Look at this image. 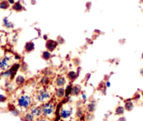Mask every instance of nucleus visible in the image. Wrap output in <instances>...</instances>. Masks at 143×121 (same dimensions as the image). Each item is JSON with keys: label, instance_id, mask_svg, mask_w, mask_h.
Listing matches in <instances>:
<instances>
[{"label": "nucleus", "instance_id": "f257e3e1", "mask_svg": "<svg viewBox=\"0 0 143 121\" xmlns=\"http://www.w3.org/2000/svg\"><path fill=\"white\" fill-rule=\"evenodd\" d=\"M16 61L14 56L12 54H4L0 58V72H4L9 69Z\"/></svg>", "mask_w": 143, "mask_h": 121}, {"label": "nucleus", "instance_id": "f03ea898", "mask_svg": "<svg viewBox=\"0 0 143 121\" xmlns=\"http://www.w3.org/2000/svg\"><path fill=\"white\" fill-rule=\"evenodd\" d=\"M42 115L47 118H52L54 117L56 107L55 104L51 102H47L44 103L42 107Z\"/></svg>", "mask_w": 143, "mask_h": 121}, {"label": "nucleus", "instance_id": "7ed1b4c3", "mask_svg": "<svg viewBox=\"0 0 143 121\" xmlns=\"http://www.w3.org/2000/svg\"><path fill=\"white\" fill-rule=\"evenodd\" d=\"M18 105L23 109H28L32 106L33 99L30 95L27 94H21L17 100Z\"/></svg>", "mask_w": 143, "mask_h": 121}, {"label": "nucleus", "instance_id": "20e7f679", "mask_svg": "<svg viewBox=\"0 0 143 121\" xmlns=\"http://www.w3.org/2000/svg\"><path fill=\"white\" fill-rule=\"evenodd\" d=\"M51 98V94L46 88H41L37 91L35 94V99L37 102L40 103L47 102Z\"/></svg>", "mask_w": 143, "mask_h": 121}, {"label": "nucleus", "instance_id": "39448f33", "mask_svg": "<svg viewBox=\"0 0 143 121\" xmlns=\"http://www.w3.org/2000/svg\"><path fill=\"white\" fill-rule=\"evenodd\" d=\"M73 113V109L72 108L69 106V105H65L62 107L61 109L60 110L59 114H60V117L61 119L63 120H68L71 118Z\"/></svg>", "mask_w": 143, "mask_h": 121}, {"label": "nucleus", "instance_id": "423d86ee", "mask_svg": "<svg viewBox=\"0 0 143 121\" xmlns=\"http://www.w3.org/2000/svg\"><path fill=\"white\" fill-rule=\"evenodd\" d=\"M29 112L34 115V117L40 118L42 114V107L39 106H32L30 107V111Z\"/></svg>", "mask_w": 143, "mask_h": 121}, {"label": "nucleus", "instance_id": "0eeeda50", "mask_svg": "<svg viewBox=\"0 0 143 121\" xmlns=\"http://www.w3.org/2000/svg\"><path fill=\"white\" fill-rule=\"evenodd\" d=\"M58 41H54V40H51V39H50V40H48L46 41V49L50 52L53 51L54 50L56 49L57 46H58Z\"/></svg>", "mask_w": 143, "mask_h": 121}, {"label": "nucleus", "instance_id": "6e6552de", "mask_svg": "<svg viewBox=\"0 0 143 121\" xmlns=\"http://www.w3.org/2000/svg\"><path fill=\"white\" fill-rule=\"evenodd\" d=\"M67 83L66 78L63 76H59L55 80V84L58 88L59 87H64Z\"/></svg>", "mask_w": 143, "mask_h": 121}, {"label": "nucleus", "instance_id": "1a4fd4ad", "mask_svg": "<svg viewBox=\"0 0 143 121\" xmlns=\"http://www.w3.org/2000/svg\"><path fill=\"white\" fill-rule=\"evenodd\" d=\"M56 96L58 99H62L65 96V89L63 87H59L56 90Z\"/></svg>", "mask_w": 143, "mask_h": 121}, {"label": "nucleus", "instance_id": "9d476101", "mask_svg": "<svg viewBox=\"0 0 143 121\" xmlns=\"http://www.w3.org/2000/svg\"><path fill=\"white\" fill-rule=\"evenodd\" d=\"M12 9L15 11H16V12H21L25 8H24V6H23V5L21 4V2H16L12 5Z\"/></svg>", "mask_w": 143, "mask_h": 121}, {"label": "nucleus", "instance_id": "9b49d317", "mask_svg": "<svg viewBox=\"0 0 143 121\" xmlns=\"http://www.w3.org/2000/svg\"><path fill=\"white\" fill-rule=\"evenodd\" d=\"M3 26L6 29H13L14 27V24L9 21L8 17H5L3 19Z\"/></svg>", "mask_w": 143, "mask_h": 121}, {"label": "nucleus", "instance_id": "f8f14e48", "mask_svg": "<svg viewBox=\"0 0 143 121\" xmlns=\"http://www.w3.org/2000/svg\"><path fill=\"white\" fill-rule=\"evenodd\" d=\"M34 43L33 42H27L25 46V50L27 53H31L34 50Z\"/></svg>", "mask_w": 143, "mask_h": 121}, {"label": "nucleus", "instance_id": "ddd939ff", "mask_svg": "<svg viewBox=\"0 0 143 121\" xmlns=\"http://www.w3.org/2000/svg\"><path fill=\"white\" fill-rule=\"evenodd\" d=\"M10 8V4L8 3L7 0H1L0 1V9L6 10Z\"/></svg>", "mask_w": 143, "mask_h": 121}, {"label": "nucleus", "instance_id": "4468645a", "mask_svg": "<svg viewBox=\"0 0 143 121\" xmlns=\"http://www.w3.org/2000/svg\"><path fill=\"white\" fill-rule=\"evenodd\" d=\"M81 92V87L79 85H74L72 87V90H71V94L72 95H78Z\"/></svg>", "mask_w": 143, "mask_h": 121}, {"label": "nucleus", "instance_id": "2eb2a0df", "mask_svg": "<svg viewBox=\"0 0 143 121\" xmlns=\"http://www.w3.org/2000/svg\"><path fill=\"white\" fill-rule=\"evenodd\" d=\"M133 107H134V105H133V103L131 101H127V102H125V110H126V111H131L133 110Z\"/></svg>", "mask_w": 143, "mask_h": 121}, {"label": "nucleus", "instance_id": "dca6fc26", "mask_svg": "<svg viewBox=\"0 0 143 121\" xmlns=\"http://www.w3.org/2000/svg\"><path fill=\"white\" fill-rule=\"evenodd\" d=\"M35 118L34 117V115L32 114L30 112L25 113L24 116H23V120L24 121H34Z\"/></svg>", "mask_w": 143, "mask_h": 121}, {"label": "nucleus", "instance_id": "f3484780", "mask_svg": "<svg viewBox=\"0 0 143 121\" xmlns=\"http://www.w3.org/2000/svg\"><path fill=\"white\" fill-rule=\"evenodd\" d=\"M25 82V78L24 76H18L16 78V83L18 85H21L24 84Z\"/></svg>", "mask_w": 143, "mask_h": 121}, {"label": "nucleus", "instance_id": "a211bd4d", "mask_svg": "<svg viewBox=\"0 0 143 121\" xmlns=\"http://www.w3.org/2000/svg\"><path fill=\"white\" fill-rule=\"evenodd\" d=\"M124 107H121V106H119L116 109V110H115V114L118 115H121L124 113Z\"/></svg>", "mask_w": 143, "mask_h": 121}, {"label": "nucleus", "instance_id": "6ab92c4d", "mask_svg": "<svg viewBox=\"0 0 143 121\" xmlns=\"http://www.w3.org/2000/svg\"><path fill=\"white\" fill-rule=\"evenodd\" d=\"M77 77V73L74 71H71L67 74V78L71 80H74L75 79H76Z\"/></svg>", "mask_w": 143, "mask_h": 121}, {"label": "nucleus", "instance_id": "aec40b11", "mask_svg": "<svg viewBox=\"0 0 143 121\" xmlns=\"http://www.w3.org/2000/svg\"><path fill=\"white\" fill-rule=\"evenodd\" d=\"M42 58L45 60H48L51 57V53L48 51H46L42 53Z\"/></svg>", "mask_w": 143, "mask_h": 121}, {"label": "nucleus", "instance_id": "412c9836", "mask_svg": "<svg viewBox=\"0 0 143 121\" xmlns=\"http://www.w3.org/2000/svg\"><path fill=\"white\" fill-rule=\"evenodd\" d=\"M87 109H88V112H90V113L93 112L95 109V103L94 102L89 103V104L87 105Z\"/></svg>", "mask_w": 143, "mask_h": 121}, {"label": "nucleus", "instance_id": "4be33fe9", "mask_svg": "<svg viewBox=\"0 0 143 121\" xmlns=\"http://www.w3.org/2000/svg\"><path fill=\"white\" fill-rule=\"evenodd\" d=\"M49 78L48 76H43L42 78H41V80H40V83H42V85H46L49 83Z\"/></svg>", "mask_w": 143, "mask_h": 121}, {"label": "nucleus", "instance_id": "5701e85b", "mask_svg": "<svg viewBox=\"0 0 143 121\" xmlns=\"http://www.w3.org/2000/svg\"><path fill=\"white\" fill-rule=\"evenodd\" d=\"M10 111L13 115H15V116H18V115H20V111H19L18 109H17L16 108H15L14 107H13V109H11Z\"/></svg>", "mask_w": 143, "mask_h": 121}, {"label": "nucleus", "instance_id": "b1692460", "mask_svg": "<svg viewBox=\"0 0 143 121\" xmlns=\"http://www.w3.org/2000/svg\"><path fill=\"white\" fill-rule=\"evenodd\" d=\"M71 90H72V86L71 85H68L65 89V95L68 96L70 94H71Z\"/></svg>", "mask_w": 143, "mask_h": 121}, {"label": "nucleus", "instance_id": "393cba45", "mask_svg": "<svg viewBox=\"0 0 143 121\" xmlns=\"http://www.w3.org/2000/svg\"><path fill=\"white\" fill-rule=\"evenodd\" d=\"M7 99V97L6 96H5L4 94H0V103H3L5 102Z\"/></svg>", "mask_w": 143, "mask_h": 121}, {"label": "nucleus", "instance_id": "a878e982", "mask_svg": "<svg viewBox=\"0 0 143 121\" xmlns=\"http://www.w3.org/2000/svg\"><path fill=\"white\" fill-rule=\"evenodd\" d=\"M37 121H51L48 118H40V119H38Z\"/></svg>", "mask_w": 143, "mask_h": 121}, {"label": "nucleus", "instance_id": "bb28decb", "mask_svg": "<svg viewBox=\"0 0 143 121\" xmlns=\"http://www.w3.org/2000/svg\"><path fill=\"white\" fill-rule=\"evenodd\" d=\"M81 97H82V99H83V100H84V101H86V99H87V97H86L85 93H82V94H81Z\"/></svg>", "mask_w": 143, "mask_h": 121}, {"label": "nucleus", "instance_id": "cd10ccee", "mask_svg": "<svg viewBox=\"0 0 143 121\" xmlns=\"http://www.w3.org/2000/svg\"><path fill=\"white\" fill-rule=\"evenodd\" d=\"M81 115H82V112L81 110H78L77 112V115H78V117H81Z\"/></svg>", "mask_w": 143, "mask_h": 121}, {"label": "nucleus", "instance_id": "c85d7f7f", "mask_svg": "<svg viewBox=\"0 0 143 121\" xmlns=\"http://www.w3.org/2000/svg\"><path fill=\"white\" fill-rule=\"evenodd\" d=\"M8 1V2L10 4V5H13V4H14L15 2V0H7Z\"/></svg>", "mask_w": 143, "mask_h": 121}, {"label": "nucleus", "instance_id": "c756f323", "mask_svg": "<svg viewBox=\"0 0 143 121\" xmlns=\"http://www.w3.org/2000/svg\"><path fill=\"white\" fill-rule=\"evenodd\" d=\"M118 121H126V118L124 117H121L119 118V119L118 120Z\"/></svg>", "mask_w": 143, "mask_h": 121}, {"label": "nucleus", "instance_id": "7c9ffc66", "mask_svg": "<svg viewBox=\"0 0 143 121\" xmlns=\"http://www.w3.org/2000/svg\"><path fill=\"white\" fill-rule=\"evenodd\" d=\"M4 52L3 51L2 49H0V58H2V56H4Z\"/></svg>", "mask_w": 143, "mask_h": 121}, {"label": "nucleus", "instance_id": "2f4dec72", "mask_svg": "<svg viewBox=\"0 0 143 121\" xmlns=\"http://www.w3.org/2000/svg\"><path fill=\"white\" fill-rule=\"evenodd\" d=\"M106 85H107V88H110V87L111 86V83H110V81H107V82H106Z\"/></svg>", "mask_w": 143, "mask_h": 121}, {"label": "nucleus", "instance_id": "473e14b6", "mask_svg": "<svg viewBox=\"0 0 143 121\" xmlns=\"http://www.w3.org/2000/svg\"><path fill=\"white\" fill-rule=\"evenodd\" d=\"M1 42H2V37L0 36V43H1Z\"/></svg>", "mask_w": 143, "mask_h": 121}, {"label": "nucleus", "instance_id": "72a5a7b5", "mask_svg": "<svg viewBox=\"0 0 143 121\" xmlns=\"http://www.w3.org/2000/svg\"><path fill=\"white\" fill-rule=\"evenodd\" d=\"M142 58L143 59V53H142Z\"/></svg>", "mask_w": 143, "mask_h": 121}]
</instances>
